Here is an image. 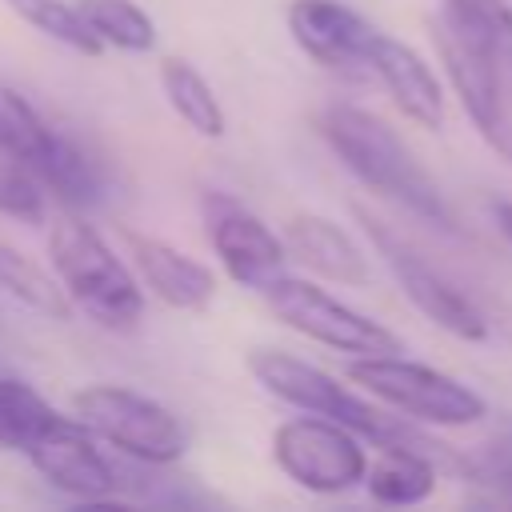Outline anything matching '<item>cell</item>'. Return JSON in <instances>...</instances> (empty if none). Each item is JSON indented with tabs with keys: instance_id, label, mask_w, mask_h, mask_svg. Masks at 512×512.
<instances>
[{
	"instance_id": "7a4b0ae2",
	"label": "cell",
	"mask_w": 512,
	"mask_h": 512,
	"mask_svg": "<svg viewBox=\"0 0 512 512\" xmlns=\"http://www.w3.org/2000/svg\"><path fill=\"white\" fill-rule=\"evenodd\" d=\"M316 128L360 184H368L384 200L400 204L416 220H424L440 232H456V212L444 200L440 184L424 172V164L412 156V148L380 116H372L368 108L332 100L320 112Z\"/></svg>"
},
{
	"instance_id": "ac0fdd59",
	"label": "cell",
	"mask_w": 512,
	"mask_h": 512,
	"mask_svg": "<svg viewBox=\"0 0 512 512\" xmlns=\"http://www.w3.org/2000/svg\"><path fill=\"white\" fill-rule=\"evenodd\" d=\"M160 84H164V96H168L172 112L196 136H208V140L224 136V108H220V100H216V92H212V84L204 80L200 68H192L180 56H164L160 60Z\"/></svg>"
},
{
	"instance_id": "ffe728a7",
	"label": "cell",
	"mask_w": 512,
	"mask_h": 512,
	"mask_svg": "<svg viewBox=\"0 0 512 512\" xmlns=\"http://www.w3.org/2000/svg\"><path fill=\"white\" fill-rule=\"evenodd\" d=\"M60 420L64 416L32 384H24L16 376H0V448L28 456L32 444Z\"/></svg>"
},
{
	"instance_id": "d6986e66",
	"label": "cell",
	"mask_w": 512,
	"mask_h": 512,
	"mask_svg": "<svg viewBox=\"0 0 512 512\" xmlns=\"http://www.w3.org/2000/svg\"><path fill=\"white\" fill-rule=\"evenodd\" d=\"M4 8L16 20H24L32 32H40L44 40H52L68 52H80V56L104 52V40L92 32V24L84 20L76 0H4Z\"/></svg>"
},
{
	"instance_id": "9a60e30c",
	"label": "cell",
	"mask_w": 512,
	"mask_h": 512,
	"mask_svg": "<svg viewBox=\"0 0 512 512\" xmlns=\"http://www.w3.org/2000/svg\"><path fill=\"white\" fill-rule=\"evenodd\" d=\"M284 244H288L292 260H300L308 272H316L324 280H336V284H364L368 280V256L328 216H312V212L292 216L284 224Z\"/></svg>"
},
{
	"instance_id": "603a6c76",
	"label": "cell",
	"mask_w": 512,
	"mask_h": 512,
	"mask_svg": "<svg viewBox=\"0 0 512 512\" xmlns=\"http://www.w3.org/2000/svg\"><path fill=\"white\" fill-rule=\"evenodd\" d=\"M92 32L120 52H152L156 48V24L136 0H76Z\"/></svg>"
},
{
	"instance_id": "3957f363",
	"label": "cell",
	"mask_w": 512,
	"mask_h": 512,
	"mask_svg": "<svg viewBox=\"0 0 512 512\" xmlns=\"http://www.w3.org/2000/svg\"><path fill=\"white\" fill-rule=\"evenodd\" d=\"M248 372L284 404L292 408H304V412H316V416H328V420H340L348 424L352 432H360L364 440H372L376 448H388V444H408V448H420L436 460H448L452 468H460V460L436 444L432 436H424L416 424H408L404 416H388L380 412L376 404L360 400L352 388H344L336 376L320 372L316 364L292 356V352H280V348H252L248 352Z\"/></svg>"
},
{
	"instance_id": "5bb4252c",
	"label": "cell",
	"mask_w": 512,
	"mask_h": 512,
	"mask_svg": "<svg viewBox=\"0 0 512 512\" xmlns=\"http://www.w3.org/2000/svg\"><path fill=\"white\" fill-rule=\"evenodd\" d=\"M368 76L380 80V88L392 96V104L420 128H440L444 124V92L436 72L424 64V56L416 48H408L404 40H392L384 32H376L372 52H368Z\"/></svg>"
},
{
	"instance_id": "8fae6325",
	"label": "cell",
	"mask_w": 512,
	"mask_h": 512,
	"mask_svg": "<svg viewBox=\"0 0 512 512\" xmlns=\"http://www.w3.org/2000/svg\"><path fill=\"white\" fill-rule=\"evenodd\" d=\"M28 460L36 464V472H40L52 488H60V492H68V496H76V500L108 504V500H116L120 488H124V472L96 448V432H92L80 416H76V420L64 416L60 424H52V428L32 444Z\"/></svg>"
},
{
	"instance_id": "7c38bea8",
	"label": "cell",
	"mask_w": 512,
	"mask_h": 512,
	"mask_svg": "<svg viewBox=\"0 0 512 512\" xmlns=\"http://www.w3.org/2000/svg\"><path fill=\"white\" fill-rule=\"evenodd\" d=\"M284 20L308 60L340 76H368V52L380 28H372L360 12L340 0H292Z\"/></svg>"
},
{
	"instance_id": "7402d4cb",
	"label": "cell",
	"mask_w": 512,
	"mask_h": 512,
	"mask_svg": "<svg viewBox=\"0 0 512 512\" xmlns=\"http://www.w3.org/2000/svg\"><path fill=\"white\" fill-rule=\"evenodd\" d=\"M56 136H60V132H52V128L44 124V116H40L12 84L0 80V148L16 152V156L28 160L32 168H40V164L48 160V152L56 148Z\"/></svg>"
},
{
	"instance_id": "d4e9b609",
	"label": "cell",
	"mask_w": 512,
	"mask_h": 512,
	"mask_svg": "<svg viewBox=\"0 0 512 512\" xmlns=\"http://www.w3.org/2000/svg\"><path fill=\"white\" fill-rule=\"evenodd\" d=\"M460 468L480 476V480H488V484H496V488H504V492H512V432L492 436L476 456L460 460Z\"/></svg>"
},
{
	"instance_id": "277c9868",
	"label": "cell",
	"mask_w": 512,
	"mask_h": 512,
	"mask_svg": "<svg viewBox=\"0 0 512 512\" xmlns=\"http://www.w3.org/2000/svg\"><path fill=\"white\" fill-rule=\"evenodd\" d=\"M48 256H52V272L60 288L68 292V300L100 328L124 332L144 316V292L136 276L108 248V240L76 212H64L52 220Z\"/></svg>"
},
{
	"instance_id": "44dd1931",
	"label": "cell",
	"mask_w": 512,
	"mask_h": 512,
	"mask_svg": "<svg viewBox=\"0 0 512 512\" xmlns=\"http://www.w3.org/2000/svg\"><path fill=\"white\" fill-rule=\"evenodd\" d=\"M0 288L8 296H16L24 308L32 312H44V316H68V292L60 288L56 276H48L40 264H32L20 248H12L4 236H0Z\"/></svg>"
},
{
	"instance_id": "4fadbf2b",
	"label": "cell",
	"mask_w": 512,
	"mask_h": 512,
	"mask_svg": "<svg viewBox=\"0 0 512 512\" xmlns=\"http://www.w3.org/2000/svg\"><path fill=\"white\" fill-rule=\"evenodd\" d=\"M124 248H128V260L132 268L140 272V280L156 292L160 304L176 308V312H204L216 296V276L208 264L192 260L188 252H180L176 244L160 240V236H148V232H136V228H124L120 232Z\"/></svg>"
},
{
	"instance_id": "52a82bcc",
	"label": "cell",
	"mask_w": 512,
	"mask_h": 512,
	"mask_svg": "<svg viewBox=\"0 0 512 512\" xmlns=\"http://www.w3.org/2000/svg\"><path fill=\"white\" fill-rule=\"evenodd\" d=\"M352 212H356L364 236L372 240V248L384 256V264H388V272L396 276L400 292L412 300V308H416L424 320H432L436 328H444V332L456 336V340H488V320H484V312L476 308V300L464 296V288H456L440 268H432V264H428L396 228H388L376 212H368V208H360V204H356Z\"/></svg>"
},
{
	"instance_id": "5b68a950",
	"label": "cell",
	"mask_w": 512,
	"mask_h": 512,
	"mask_svg": "<svg viewBox=\"0 0 512 512\" xmlns=\"http://www.w3.org/2000/svg\"><path fill=\"white\" fill-rule=\"evenodd\" d=\"M348 380L360 384L364 392H372L376 400H384L388 408L404 412L408 420L420 424H444V428H460V424H476L488 404L480 392H472L468 384H460L456 376L404 360L396 352L388 356H356L348 364Z\"/></svg>"
},
{
	"instance_id": "9c48e42d",
	"label": "cell",
	"mask_w": 512,
	"mask_h": 512,
	"mask_svg": "<svg viewBox=\"0 0 512 512\" xmlns=\"http://www.w3.org/2000/svg\"><path fill=\"white\" fill-rule=\"evenodd\" d=\"M264 304L272 308L276 320H284L292 332L328 344L336 352H352V356H388L400 352V336L392 328H384L380 320L340 304L332 292H324L312 280H296V276H276L264 292Z\"/></svg>"
},
{
	"instance_id": "30bf717a",
	"label": "cell",
	"mask_w": 512,
	"mask_h": 512,
	"mask_svg": "<svg viewBox=\"0 0 512 512\" xmlns=\"http://www.w3.org/2000/svg\"><path fill=\"white\" fill-rule=\"evenodd\" d=\"M200 208H204L208 244H212V252L220 256L224 272L236 284H244L252 292H264L276 276H284L280 268H284L288 244L260 216H252L240 200L220 196V192H208Z\"/></svg>"
},
{
	"instance_id": "2e32d148",
	"label": "cell",
	"mask_w": 512,
	"mask_h": 512,
	"mask_svg": "<svg viewBox=\"0 0 512 512\" xmlns=\"http://www.w3.org/2000/svg\"><path fill=\"white\" fill-rule=\"evenodd\" d=\"M364 484H368V496L380 504H420L436 488V456L408 444H388L368 464Z\"/></svg>"
},
{
	"instance_id": "484cf974",
	"label": "cell",
	"mask_w": 512,
	"mask_h": 512,
	"mask_svg": "<svg viewBox=\"0 0 512 512\" xmlns=\"http://www.w3.org/2000/svg\"><path fill=\"white\" fill-rule=\"evenodd\" d=\"M492 220H496L500 236L512 244V200H496V204H492Z\"/></svg>"
},
{
	"instance_id": "6da1fadb",
	"label": "cell",
	"mask_w": 512,
	"mask_h": 512,
	"mask_svg": "<svg viewBox=\"0 0 512 512\" xmlns=\"http://www.w3.org/2000/svg\"><path fill=\"white\" fill-rule=\"evenodd\" d=\"M432 40L472 128L512 164V8L504 0H440Z\"/></svg>"
},
{
	"instance_id": "e0dca14e",
	"label": "cell",
	"mask_w": 512,
	"mask_h": 512,
	"mask_svg": "<svg viewBox=\"0 0 512 512\" xmlns=\"http://www.w3.org/2000/svg\"><path fill=\"white\" fill-rule=\"evenodd\" d=\"M36 176L44 180L48 192H56V200L64 208H92L108 192V176H104L100 160L72 136H56V148L36 168Z\"/></svg>"
},
{
	"instance_id": "8992f818",
	"label": "cell",
	"mask_w": 512,
	"mask_h": 512,
	"mask_svg": "<svg viewBox=\"0 0 512 512\" xmlns=\"http://www.w3.org/2000/svg\"><path fill=\"white\" fill-rule=\"evenodd\" d=\"M72 412L100 440H108L116 452H124L136 464H172L188 448V428L172 408L120 384L80 388L72 396Z\"/></svg>"
},
{
	"instance_id": "ba28073f",
	"label": "cell",
	"mask_w": 512,
	"mask_h": 512,
	"mask_svg": "<svg viewBox=\"0 0 512 512\" xmlns=\"http://www.w3.org/2000/svg\"><path fill=\"white\" fill-rule=\"evenodd\" d=\"M360 440L364 436L352 432L348 424L308 412V416L284 420L272 432V460L300 488L336 496L356 488L368 476V452Z\"/></svg>"
},
{
	"instance_id": "cb8c5ba5",
	"label": "cell",
	"mask_w": 512,
	"mask_h": 512,
	"mask_svg": "<svg viewBox=\"0 0 512 512\" xmlns=\"http://www.w3.org/2000/svg\"><path fill=\"white\" fill-rule=\"evenodd\" d=\"M0 212L20 224L44 220V180L28 160H20L8 148H0Z\"/></svg>"
}]
</instances>
